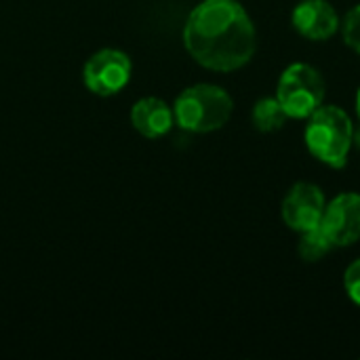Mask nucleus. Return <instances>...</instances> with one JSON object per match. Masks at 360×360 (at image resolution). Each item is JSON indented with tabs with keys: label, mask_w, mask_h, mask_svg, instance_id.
<instances>
[{
	"label": "nucleus",
	"mask_w": 360,
	"mask_h": 360,
	"mask_svg": "<svg viewBox=\"0 0 360 360\" xmlns=\"http://www.w3.org/2000/svg\"><path fill=\"white\" fill-rule=\"evenodd\" d=\"M184 46L207 70L236 72L253 59L257 32L238 0H202L186 19Z\"/></svg>",
	"instance_id": "nucleus-1"
},
{
	"label": "nucleus",
	"mask_w": 360,
	"mask_h": 360,
	"mask_svg": "<svg viewBox=\"0 0 360 360\" xmlns=\"http://www.w3.org/2000/svg\"><path fill=\"white\" fill-rule=\"evenodd\" d=\"M304 141L308 152L329 169H344L352 150L354 122L340 105H321L306 118Z\"/></svg>",
	"instance_id": "nucleus-2"
},
{
	"label": "nucleus",
	"mask_w": 360,
	"mask_h": 360,
	"mask_svg": "<svg viewBox=\"0 0 360 360\" xmlns=\"http://www.w3.org/2000/svg\"><path fill=\"white\" fill-rule=\"evenodd\" d=\"M234 112V101L230 93L217 84L200 82L184 89L175 103V122L190 133H211L228 124Z\"/></svg>",
	"instance_id": "nucleus-3"
},
{
	"label": "nucleus",
	"mask_w": 360,
	"mask_h": 360,
	"mask_svg": "<svg viewBox=\"0 0 360 360\" xmlns=\"http://www.w3.org/2000/svg\"><path fill=\"white\" fill-rule=\"evenodd\" d=\"M325 93L327 84L323 74L314 65L297 61L285 68V72L281 74L274 97L289 118L306 120L325 103Z\"/></svg>",
	"instance_id": "nucleus-4"
},
{
	"label": "nucleus",
	"mask_w": 360,
	"mask_h": 360,
	"mask_svg": "<svg viewBox=\"0 0 360 360\" xmlns=\"http://www.w3.org/2000/svg\"><path fill=\"white\" fill-rule=\"evenodd\" d=\"M133 63L124 51L101 49L89 57L82 68L84 86L99 97H110L120 93L131 80Z\"/></svg>",
	"instance_id": "nucleus-5"
},
{
	"label": "nucleus",
	"mask_w": 360,
	"mask_h": 360,
	"mask_svg": "<svg viewBox=\"0 0 360 360\" xmlns=\"http://www.w3.org/2000/svg\"><path fill=\"white\" fill-rule=\"evenodd\" d=\"M325 205H327L325 192L316 184L297 181L285 194L281 215H283V221L289 230L302 234L306 230L321 226Z\"/></svg>",
	"instance_id": "nucleus-6"
},
{
	"label": "nucleus",
	"mask_w": 360,
	"mask_h": 360,
	"mask_svg": "<svg viewBox=\"0 0 360 360\" xmlns=\"http://www.w3.org/2000/svg\"><path fill=\"white\" fill-rule=\"evenodd\" d=\"M323 232L335 249L352 247L360 240V194L342 192L325 205L321 219Z\"/></svg>",
	"instance_id": "nucleus-7"
},
{
	"label": "nucleus",
	"mask_w": 360,
	"mask_h": 360,
	"mask_svg": "<svg viewBox=\"0 0 360 360\" xmlns=\"http://www.w3.org/2000/svg\"><path fill=\"white\" fill-rule=\"evenodd\" d=\"M295 32L308 40L323 42L335 36L342 27V19L329 0H302L291 13Z\"/></svg>",
	"instance_id": "nucleus-8"
},
{
	"label": "nucleus",
	"mask_w": 360,
	"mask_h": 360,
	"mask_svg": "<svg viewBox=\"0 0 360 360\" xmlns=\"http://www.w3.org/2000/svg\"><path fill=\"white\" fill-rule=\"evenodd\" d=\"M131 124L143 137L158 139L167 135L175 124L173 108H169V103L158 97H143L131 108Z\"/></svg>",
	"instance_id": "nucleus-9"
},
{
	"label": "nucleus",
	"mask_w": 360,
	"mask_h": 360,
	"mask_svg": "<svg viewBox=\"0 0 360 360\" xmlns=\"http://www.w3.org/2000/svg\"><path fill=\"white\" fill-rule=\"evenodd\" d=\"M287 120H289V116L276 97H264V99L255 101L253 112H251V122L259 133H274V131L283 129Z\"/></svg>",
	"instance_id": "nucleus-10"
},
{
	"label": "nucleus",
	"mask_w": 360,
	"mask_h": 360,
	"mask_svg": "<svg viewBox=\"0 0 360 360\" xmlns=\"http://www.w3.org/2000/svg\"><path fill=\"white\" fill-rule=\"evenodd\" d=\"M333 243L329 240V236L323 232L321 226L312 228V230H306L300 234V245H297V251L302 255L304 262L308 264H316L321 262L323 257H327L331 251H333Z\"/></svg>",
	"instance_id": "nucleus-11"
},
{
	"label": "nucleus",
	"mask_w": 360,
	"mask_h": 360,
	"mask_svg": "<svg viewBox=\"0 0 360 360\" xmlns=\"http://www.w3.org/2000/svg\"><path fill=\"white\" fill-rule=\"evenodd\" d=\"M340 32H342L344 42H346L354 53H359L360 55V4L352 6V8L346 13V17L342 19Z\"/></svg>",
	"instance_id": "nucleus-12"
},
{
	"label": "nucleus",
	"mask_w": 360,
	"mask_h": 360,
	"mask_svg": "<svg viewBox=\"0 0 360 360\" xmlns=\"http://www.w3.org/2000/svg\"><path fill=\"white\" fill-rule=\"evenodd\" d=\"M344 289L352 304L360 308V257L354 259L344 272Z\"/></svg>",
	"instance_id": "nucleus-13"
},
{
	"label": "nucleus",
	"mask_w": 360,
	"mask_h": 360,
	"mask_svg": "<svg viewBox=\"0 0 360 360\" xmlns=\"http://www.w3.org/2000/svg\"><path fill=\"white\" fill-rule=\"evenodd\" d=\"M352 148L360 150V124L354 127V131H352Z\"/></svg>",
	"instance_id": "nucleus-14"
},
{
	"label": "nucleus",
	"mask_w": 360,
	"mask_h": 360,
	"mask_svg": "<svg viewBox=\"0 0 360 360\" xmlns=\"http://www.w3.org/2000/svg\"><path fill=\"white\" fill-rule=\"evenodd\" d=\"M354 110H356V116H359L360 120V86L359 91H356V99H354Z\"/></svg>",
	"instance_id": "nucleus-15"
}]
</instances>
